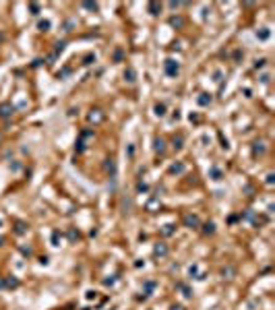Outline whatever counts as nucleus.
I'll list each match as a JSON object with an SVG mask.
<instances>
[{"label": "nucleus", "instance_id": "nucleus-1", "mask_svg": "<svg viewBox=\"0 0 275 310\" xmlns=\"http://www.w3.org/2000/svg\"><path fill=\"white\" fill-rule=\"evenodd\" d=\"M178 70H180L178 62H174V60H165V73L170 74V77H176V74H178Z\"/></svg>", "mask_w": 275, "mask_h": 310}, {"label": "nucleus", "instance_id": "nucleus-2", "mask_svg": "<svg viewBox=\"0 0 275 310\" xmlns=\"http://www.w3.org/2000/svg\"><path fill=\"white\" fill-rule=\"evenodd\" d=\"M13 112H15V110H13V106H10V103H0V116H2V118H8V116H13Z\"/></svg>", "mask_w": 275, "mask_h": 310}, {"label": "nucleus", "instance_id": "nucleus-3", "mask_svg": "<svg viewBox=\"0 0 275 310\" xmlns=\"http://www.w3.org/2000/svg\"><path fill=\"white\" fill-rule=\"evenodd\" d=\"M104 120V114H101V110H93V112L89 114V122H101Z\"/></svg>", "mask_w": 275, "mask_h": 310}, {"label": "nucleus", "instance_id": "nucleus-4", "mask_svg": "<svg viewBox=\"0 0 275 310\" xmlns=\"http://www.w3.org/2000/svg\"><path fill=\"white\" fill-rule=\"evenodd\" d=\"M184 221H186V226H190V227H197V226H199V219H197L195 215H186Z\"/></svg>", "mask_w": 275, "mask_h": 310}, {"label": "nucleus", "instance_id": "nucleus-5", "mask_svg": "<svg viewBox=\"0 0 275 310\" xmlns=\"http://www.w3.org/2000/svg\"><path fill=\"white\" fill-rule=\"evenodd\" d=\"M155 114L157 116H165V103H155Z\"/></svg>", "mask_w": 275, "mask_h": 310}, {"label": "nucleus", "instance_id": "nucleus-6", "mask_svg": "<svg viewBox=\"0 0 275 310\" xmlns=\"http://www.w3.org/2000/svg\"><path fill=\"white\" fill-rule=\"evenodd\" d=\"M199 103H201V106H207V103H211V95H207V93H201V97H199Z\"/></svg>", "mask_w": 275, "mask_h": 310}, {"label": "nucleus", "instance_id": "nucleus-7", "mask_svg": "<svg viewBox=\"0 0 275 310\" xmlns=\"http://www.w3.org/2000/svg\"><path fill=\"white\" fill-rule=\"evenodd\" d=\"M124 79L128 81V83H132V81H135V70H132V68H128V70L124 73Z\"/></svg>", "mask_w": 275, "mask_h": 310}, {"label": "nucleus", "instance_id": "nucleus-8", "mask_svg": "<svg viewBox=\"0 0 275 310\" xmlns=\"http://www.w3.org/2000/svg\"><path fill=\"white\" fill-rule=\"evenodd\" d=\"M155 151H157V153H164V141H161V139L155 141Z\"/></svg>", "mask_w": 275, "mask_h": 310}, {"label": "nucleus", "instance_id": "nucleus-9", "mask_svg": "<svg viewBox=\"0 0 275 310\" xmlns=\"http://www.w3.org/2000/svg\"><path fill=\"white\" fill-rule=\"evenodd\" d=\"M149 10H151V15H157V10H161V6L155 4V2H151V4H149Z\"/></svg>", "mask_w": 275, "mask_h": 310}, {"label": "nucleus", "instance_id": "nucleus-10", "mask_svg": "<svg viewBox=\"0 0 275 310\" xmlns=\"http://www.w3.org/2000/svg\"><path fill=\"white\" fill-rule=\"evenodd\" d=\"M165 252H168V248L165 246H155V254H159V256H164Z\"/></svg>", "mask_w": 275, "mask_h": 310}, {"label": "nucleus", "instance_id": "nucleus-11", "mask_svg": "<svg viewBox=\"0 0 275 310\" xmlns=\"http://www.w3.org/2000/svg\"><path fill=\"white\" fill-rule=\"evenodd\" d=\"M256 35H259L261 40H267V37H269V31H267V29H263L261 33H256Z\"/></svg>", "mask_w": 275, "mask_h": 310}, {"label": "nucleus", "instance_id": "nucleus-12", "mask_svg": "<svg viewBox=\"0 0 275 310\" xmlns=\"http://www.w3.org/2000/svg\"><path fill=\"white\" fill-rule=\"evenodd\" d=\"M48 27H50V23H48V21H41V23H40V29H41V31H48Z\"/></svg>", "mask_w": 275, "mask_h": 310}, {"label": "nucleus", "instance_id": "nucleus-13", "mask_svg": "<svg viewBox=\"0 0 275 310\" xmlns=\"http://www.w3.org/2000/svg\"><path fill=\"white\" fill-rule=\"evenodd\" d=\"M29 8H31V15H37V13H40V6L37 4H31Z\"/></svg>", "mask_w": 275, "mask_h": 310}, {"label": "nucleus", "instance_id": "nucleus-14", "mask_svg": "<svg viewBox=\"0 0 275 310\" xmlns=\"http://www.w3.org/2000/svg\"><path fill=\"white\" fill-rule=\"evenodd\" d=\"M180 143H182V137H178V139H174V147H176V149H180V147H182V145H180Z\"/></svg>", "mask_w": 275, "mask_h": 310}, {"label": "nucleus", "instance_id": "nucleus-15", "mask_svg": "<svg viewBox=\"0 0 275 310\" xmlns=\"http://www.w3.org/2000/svg\"><path fill=\"white\" fill-rule=\"evenodd\" d=\"M263 66H265V58H263V60H256L255 68H263Z\"/></svg>", "mask_w": 275, "mask_h": 310}, {"label": "nucleus", "instance_id": "nucleus-16", "mask_svg": "<svg viewBox=\"0 0 275 310\" xmlns=\"http://www.w3.org/2000/svg\"><path fill=\"white\" fill-rule=\"evenodd\" d=\"M170 23H172V25H182V19H176V17H172Z\"/></svg>", "mask_w": 275, "mask_h": 310}, {"label": "nucleus", "instance_id": "nucleus-17", "mask_svg": "<svg viewBox=\"0 0 275 310\" xmlns=\"http://www.w3.org/2000/svg\"><path fill=\"white\" fill-rule=\"evenodd\" d=\"M85 8H93V10H95V8H97V4H91V2H85Z\"/></svg>", "mask_w": 275, "mask_h": 310}, {"label": "nucleus", "instance_id": "nucleus-18", "mask_svg": "<svg viewBox=\"0 0 275 310\" xmlns=\"http://www.w3.org/2000/svg\"><path fill=\"white\" fill-rule=\"evenodd\" d=\"M172 310H182V306H174V308H172Z\"/></svg>", "mask_w": 275, "mask_h": 310}, {"label": "nucleus", "instance_id": "nucleus-19", "mask_svg": "<svg viewBox=\"0 0 275 310\" xmlns=\"http://www.w3.org/2000/svg\"><path fill=\"white\" fill-rule=\"evenodd\" d=\"M0 242H2V240H0Z\"/></svg>", "mask_w": 275, "mask_h": 310}]
</instances>
